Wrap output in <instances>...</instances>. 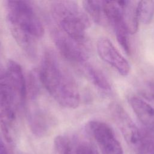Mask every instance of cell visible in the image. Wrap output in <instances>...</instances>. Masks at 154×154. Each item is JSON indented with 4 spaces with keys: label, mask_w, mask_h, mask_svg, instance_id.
Returning <instances> with one entry per match:
<instances>
[{
    "label": "cell",
    "mask_w": 154,
    "mask_h": 154,
    "mask_svg": "<svg viewBox=\"0 0 154 154\" xmlns=\"http://www.w3.org/2000/svg\"><path fill=\"white\" fill-rule=\"evenodd\" d=\"M82 6L85 13L96 23L100 24L105 19L103 10V1H84Z\"/></svg>",
    "instance_id": "15"
},
{
    "label": "cell",
    "mask_w": 154,
    "mask_h": 154,
    "mask_svg": "<svg viewBox=\"0 0 154 154\" xmlns=\"http://www.w3.org/2000/svg\"><path fill=\"white\" fill-rule=\"evenodd\" d=\"M137 15L139 22L143 24H149L154 16V1H140L137 4Z\"/></svg>",
    "instance_id": "16"
},
{
    "label": "cell",
    "mask_w": 154,
    "mask_h": 154,
    "mask_svg": "<svg viewBox=\"0 0 154 154\" xmlns=\"http://www.w3.org/2000/svg\"><path fill=\"white\" fill-rule=\"evenodd\" d=\"M38 74L42 85L59 104L67 108L78 106L77 86L52 51L44 53Z\"/></svg>",
    "instance_id": "1"
},
{
    "label": "cell",
    "mask_w": 154,
    "mask_h": 154,
    "mask_svg": "<svg viewBox=\"0 0 154 154\" xmlns=\"http://www.w3.org/2000/svg\"><path fill=\"white\" fill-rule=\"evenodd\" d=\"M7 86V81L5 76V73L0 69V96L5 90Z\"/></svg>",
    "instance_id": "19"
},
{
    "label": "cell",
    "mask_w": 154,
    "mask_h": 154,
    "mask_svg": "<svg viewBox=\"0 0 154 154\" xmlns=\"http://www.w3.org/2000/svg\"><path fill=\"white\" fill-rule=\"evenodd\" d=\"M51 12L58 28L71 37L86 39L85 31L90 26L87 14L76 2L71 1H54Z\"/></svg>",
    "instance_id": "3"
},
{
    "label": "cell",
    "mask_w": 154,
    "mask_h": 154,
    "mask_svg": "<svg viewBox=\"0 0 154 154\" xmlns=\"http://www.w3.org/2000/svg\"><path fill=\"white\" fill-rule=\"evenodd\" d=\"M52 37L58 51L69 61L82 63L88 58L90 48L87 39L71 37L58 28L54 29Z\"/></svg>",
    "instance_id": "6"
},
{
    "label": "cell",
    "mask_w": 154,
    "mask_h": 154,
    "mask_svg": "<svg viewBox=\"0 0 154 154\" xmlns=\"http://www.w3.org/2000/svg\"><path fill=\"white\" fill-rule=\"evenodd\" d=\"M5 140L0 134V154H12L10 149L7 146Z\"/></svg>",
    "instance_id": "18"
},
{
    "label": "cell",
    "mask_w": 154,
    "mask_h": 154,
    "mask_svg": "<svg viewBox=\"0 0 154 154\" xmlns=\"http://www.w3.org/2000/svg\"><path fill=\"white\" fill-rule=\"evenodd\" d=\"M19 103L7 82L5 90L0 96V129L8 143H14L16 138L17 107Z\"/></svg>",
    "instance_id": "5"
},
{
    "label": "cell",
    "mask_w": 154,
    "mask_h": 154,
    "mask_svg": "<svg viewBox=\"0 0 154 154\" xmlns=\"http://www.w3.org/2000/svg\"><path fill=\"white\" fill-rule=\"evenodd\" d=\"M129 103L137 118L144 126V131L154 137V108L137 96H132Z\"/></svg>",
    "instance_id": "12"
},
{
    "label": "cell",
    "mask_w": 154,
    "mask_h": 154,
    "mask_svg": "<svg viewBox=\"0 0 154 154\" xmlns=\"http://www.w3.org/2000/svg\"><path fill=\"white\" fill-rule=\"evenodd\" d=\"M27 121L32 134L38 137L47 135L54 125L52 117L38 106H33L28 110Z\"/></svg>",
    "instance_id": "10"
},
{
    "label": "cell",
    "mask_w": 154,
    "mask_h": 154,
    "mask_svg": "<svg viewBox=\"0 0 154 154\" xmlns=\"http://www.w3.org/2000/svg\"><path fill=\"white\" fill-rule=\"evenodd\" d=\"M54 144L58 154H99L90 140L78 135H58Z\"/></svg>",
    "instance_id": "8"
},
{
    "label": "cell",
    "mask_w": 154,
    "mask_h": 154,
    "mask_svg": "<svg viewBox=\"0 0 154 154\" xmlns=\"http://www.w3.org/2000/svg\"><path fill=\"white\" fill-rule=\"evenodd\" d=\"M6 6L8 26L14 40H36L43 35V26L29 2L8 1Z\"/></svg>",
    "instance_id": "2"
},
{
    "label": "cell",
    "mask_w": 154,
    "mask_h": 154,
    "mask_svg": "<svg viewBox=\"0 0 154 154\" xmlns=\"http://www.w3.org/2000/svg\"><path fill=\"white\" fill-rule=\"evenodd\" d=\"M20 154H29V153H20Z\"/></svg>",
    "instance_id": "20"
},
{
    "label": "cell",
    "mask_w": 154,
    "mask_h": 154,
    "mask_svg": "<svg viewBox=\"0 0 154 154\" xmlns=\"http://www.w3.org/2000/svg\"><path fill=\"white\" fill-rule=\"evenodd\" d=\"M123 19L129 34H134L138 29L139 20L137 15L138 2L121 1Z\"/></svg>",
    "instance_id": "13"
},
{
    "label": "cell",
    "mask_w": 154,
    "mask_h": 154,
    "mask_svg": "<svg viewBox=\"0 0 154 154\" xmlns=\"http://www.w3.org/2000/svg\"><path fill=\"white\" fill-rule=\"evenodd\" d=\"M9 87L20 103H22L27 95V86L20 66L13 60H10L5 72Z\"/></svg>",
    "instance_id": "11"
},
{
    "label": "cell",
    "mask_w": 154,
    "mask_h": 154,
    "mask_svg": "<svg viewBox=\"0 0 154 154\" xmlns=\"http://www.w3.org/2000/svg\"><path fill=\"white\" fill-rule=\"evenodd\" d=\"M97 51L100 58L111 66L122 76L130 72V65L127 60L115 48L107 38H100L97 42Z\"/></svg>",
    "instance_id": "9"
},
{
    "label": "cell",
    "mask_w": 154,
    "mask_h": 154,
    "mask_svg": "<svg viewBox=\"0 0 154 154\" xmlns=\"http://www.w3.org/2000/svg\"><path fill=\"white\" fill-rule=\"evenodd\" d=\"M85 70L89 79L96 87L105 92L111 91L110 83L102 71L91 65H87Z\"/></svg>",
    "instance_id": "14"
},
{
    "label": "cell",
    "mask_w": 154,
    "mask_h": 154,
    "mask_svg": "<svg viewBox=\"0 0 154 154\" xmlns=\"http://www.w3.org/2000/svg\"><path fill=\"white\" fill-rule=\"evenodd\" d=\"M111 113L127 144L135 154H154V137L145 131L140 130L120 105H112Z\"/></svg>",
    "instance_id": "4"
},
{
    "label": "cell",
    "mask_w": 154,
    "mask_h": 154,
    "mask_svg": "<svg viewBox=\"0 0 154 154\" xmlns=\"http://www.w3.org/2000/svg\"><path fill=\"white\" fill-rule=\"evenodd\" d=\"M87 130L96 142L102 154H124L113 129L106 123L91 121L87 125Z\"/></svg>",
    "instance_id": "7"
},
{
    "label": "cell",
    "mask_w": 154,
    "mask_h": 154,
    "mask_svg": "<svg viewBox=\"0 0 154 154\" xmlns=\"http://www.w3.org/2000/svg\"><path fill=\"white\" fill-rule=\"evenodd\" d=\"M114 28L117 40L122 48L127 54L131 52V46L129 40V32L123 21L119 22L112 25Z\"/></svg>",
    "instance_id": "17"
}]
</instances>
